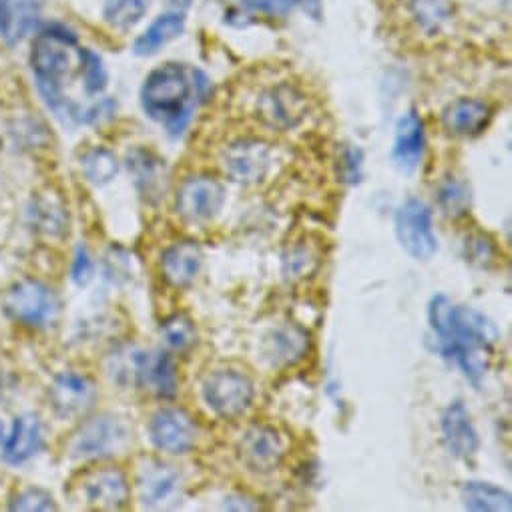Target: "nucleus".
I'll return each instance as SVG.
<instances>
[{
  "label": "nucleus",
  "mask_w": 512,
  "mask_h": 512,
  "mask_svg": "<svg viewBox=\"0 0 512 512\" xmlns=\"http://www.w3.org/2000/svg\"><path fill=\"white\" fill-rule=\"evenodd\" d=\"M278 163V149L255 137H241L229 143L221 155L223 171L243 185H258L268 179Z\"/></svg>",
  "instance_id": "20e7f679"
},
{
  "label": "nucleus",
  "mask_w": 512,
  "mask_h": 512,
  "mask_svg": "<svg viewBox=\"0 0 512 512\" xmlns=\"http://www.w3.org/2000/svg\"><path fill=\"white\" fill-rule=\"evenodd\" d=\"M161 336L177 352H185L197 344V328L193 320L187 318L185 314H173L167 320H163Z\"/></svg>",
  "instance_id": "c756f323"
},
{
  "label": "nucleus",
  "mask_w": 512,
  "mask_h": 512,
  "mask_svg": "<svg viewBox=\"0 0 512 512\" xmlns=\"http://www.w3.org/2000/svg\"><path fill=\"white\" fill-rule=\"evenodd\" d=\"M396 237L402 249L418 262H428L438 251V239L432 229V209L426 201L406 199L394 219Z\"/></svg>",
  "instance_id": "0eeeda50"
},
{
  "label": "nucleus",
  "mask_w": 512,
  "mask_h": 512,
  "mask_svg": "<svg viewBox=\"0 0 512 512\" xmlns=\"http://www.w3.org/2000/svg\"><path fill=\"white\" fill-rule=\"evenodd\" d=\"M5 312L25 326L43 328L57 318L59 300L49 286L37 280H25L7 292Z\"/></svg>",
  "instance_id": "6e6552de"
},
{
  "label": "nucleus",
  "mask_w": 512,
  "mask_h": 512,
  "mask_svg": "<svg viewBox=\"0 0 512 512\" xmlns=\"http://www.w3.org/2000/svg\"><path fill=\"white\" fill-rule=\"evenodd\" d=\"M243 5L264 15H286L296 0H243Z\"/></svg>",
  "instance_id": "c9c22d12"
},
{
  "label": "nucleus",
  "mask_w": 512,
  "mask_h": 512,
  "mask_svg": "<svg viewBox=\"0 0 512 512\" xmlns=\"http://www.w3.org/2000/svg\"><path fill=\"white\" fill-rule=\"evenodd\" d=\"M308 346H310V340L304 330L296 326H286V328L274 330L266 338L264 352L274 366H292L306 356Z\"/></svg>",
  "instance_id": "4be33fe9"
},
{
  "label": "nucleus",
  "mask_w": 512,
  "mask_h": 512,
  "mask_svg": "<svg viewBox=\"0 0 512 512\" xmlns=\"http://www.w3.org/2000/svg\"><path fill=\"white\" fill-rule=\"evenodd\" d=\"M438 205L452 219H460L468 215L472 207L470 185L456 177L444 179L438 187Z\"/></svg>",
  "instance_id": "bb28decb"
},
{
  "label": "nucleus",
  "mask_w": 512,
  "mask_h": 512,
  "mask_svg": "<svg viewBox=\"0 0 512 512\" xmlns=\"http://www.w3.org/2000/svg\"><path fill=\"white\" fill-rule=\"evenodd\" d=\"M442 438L448 452L460 460H470L480 448V436L462 400L452 402L440 418Z\"/></svg>",
  "instance_id": "4468645a"
},
{
  "label": "nucleus",
  "mask_w": 512,
  "mask_h": 512,
  "mask_svg": "<svg viewBox=\"0 0 512 512\" xmlns=\"http://www.w3.org/2000/svg\"><path fill=\"white\" fill-rule=\"evenodd\" d=\"M185 31V19L181 13H167L161 15L133 45L135 55L149 57L155 55L159 49L181 37Z\"/></svg>",
  "instance_id": "393cba45"
},
{
  "label": "nucleus",
  "mask_w": 512,
  "mask_h": 512,
  "mask_svg": "<svg viewBox=\"0 0 512 512\" xmlns=\"http://www.w3.org/2000/svg\"><path fill=\"white\" fill-rule=\"evenodd\" d=\"M239 456L249 470L268 474L280 468L286 456V444L274 426L255 424L243 434L239 442Z\"/></svg>",
  "instance_id": "f8f14e48"
},
{
  "label": "nucleus",
  "mask_w": 512,
  "mask_h": 512,
  "mask_svg": "<svg viewBox=\"0 0 512 512\" xmlns=\"http://www.w3.org/2000/svg\"><path fill=\"white\" fill-rule=\"evenodd\" d=\"M129 169L135 175L137 187L141 189V193L145 197H161V193L165 191V165L161 159H157L153 153L149 151H133L129 155Z\"/></svg>",
  "instance_id": "a878e982"
},
{
  "label": "nucleus",
  "mask_w": 512,
  "mask_h": 512,
  "mask_svg": "<svg viewBox=\"0 0 512 512\" xmlns=\"http://www.w3.org/2000/svg\"><path fill=\"white\" fill-rule=\"evenodd\" d=\"M153 446L165 454H189L199 440L195 420L181 408H163L149 422Z\"/></svg>",
  "instance_id": "9b49d317"
},
{
  "label": "nucleus",
  "mask_w": 512,
  "mask_h": 512,
  "mask_svg": "<svg viewBox=\"0 0 512 512\" xmlns=\"http://www.w3.org/2000/svg\"><path fill=\"white\" fill-rule=\"evenodd\" d=\"M201 392L205 404L223 420H235L243 416L255 398V386L251 378L231 368L211 372L203 380Z\"/></svg>",
  "instance_id": "423d86ee"
},
{
  "label": "nucleus",
  "mask_w": 512,
  "mask_h": 512,
  "mask_svg": "<svg viewBox=\"0 0 512 512\" xmlns=\"http://www.w3.org/2000/svg\"><path fill=\"white\" fill-rule=\"evenodd\" d=\"M490 107L476 99H458L442 113V125L450 135L474 137L490 123Z\"/></svg>",
  "instance_id": "aec40b11"
},
{
  "label": "nucleus",
  "mask_w": 512,
  "mask_h": 512,
  "mask_svg": "<svg viewBox=\"0 0 512 512\" xmlns=\"http://www.w3.org/2000/svg\"><path fill=\"white\" fill-rule=\"evenodd\" d=\"M181 474L175 466L149 460L139 474L141 502L147 508H165L179 496Z\"/></svg>",
  "instance_id": "2eb2a0df"
},
{
  "label": "nucleus",
  "mask_w": 512,
  "mask_h": 512,
  "mask_svg": "<svg viewBox=\"0 0 512 512\" xmlns=\"http://www.w3.org/2000/svg\"><path fill=\"white\" fill-rule=\"evenodd\" d=\"M223 508L225 510H258L260 506L251 502L247 496H241V494H235V496H229L225 498L223 502Z\"/></svg>",
  "instance_id": "4c0bfd02"
},
{
  "label": "nucleus",
  "mask_w": 512,
  "mask_h": 512,
  "mask_svg": "<svg viewBox=\"0 0 512 512\" xmlns=\"http://www.w3.org/2000/svg\"><path fill=\"white\" fill-rule=\"evenodd\" d=\"M43 448V426L37 416L23 414L15 420L11 436L3 444L5 460L23 464Z\"/></svg>",
  "instance_id": "412c9836"
},
{
  "label": "nucleus",
  "mask_w": 512,
  "mask_h": 512,
  "mask_svg": "<svg viewBox=\"0 0 512 512\" xmlns=\"http://www.w3.org/2000/svg\"><path fill=\"white\" fill-rule=\"evenodd\" d=\"M81 79H83V91L89 97L103 93L107 87V71L103 67V61L99 55H95L89 49L81 51Z\"/></svg>",
  "instance_id": "7c9ffc66"
},
{
  "label": "nucleus",
  "mask_w": 512,
  "mask_h": 512,
  "mask_svg": "<svg viewBox=\"0 0 512 512\" xmlns=\"http://www.w3.org/2000/svg\"><path fill=\"white\" fill-rule=\"evenodd\" d=\"M462 502L466 510L474 512H510L512 496L508 490L492 484L470 480L462 486Z\"/></svg>",
  "instance_id": "b1692460"
},
{
  "label": "nucleus",
  "mask_w": 512,
  "mask_h": 512,
  "mask_svg": "<svg viewBox=\"0 0 512 512\" xmlns=\"http://www.w3.org/2000/svg\"><path fill=\"white\" fill-rule=\"evenodd\" d=\"M149 9V0H105V21L115 29H131Z\"/></svg>",
  "instance_id": "c85d7f7f"
},
{
  "label": "nucleus",
  "mask_w": 512,
  "mask_h": 512,
  "mask_svg": "<svg viewBox=\"0 0 512 512\" xmlns=\"http://www.w3.org/2000/svg\"><path fill=\"white\" fill-rule=\"evenodd\" d=\"M171 3L175 5V7H181V9H187L193 0H171Z\"/></svg>",
  "instance_id": "ea45409f"
},
{
  "label": "nucleus",
  "mask_w": 512,
  "mask_h": 512,
  "mask_svg": "<svg viewBox=\"0 0 512 512\" xmlns=\"http://www.w3.org/2000/svg\"><path fill=\"white\" fill-rule=\"evenodd\" d=\"M37 23L35 0H0V37L21 41Z\"/></svg>",
  "instance_id": "5701e85b"
},
{
  "label": "nucleus",
  "mask_w": 512,
  "mask_h": 512,
  "mask_svg": "<svg viewBox=\"0 0 512 512\" xmlns=\"http://www.w3.org/2000/svg\"><path fill=\"white\" fill-rule=\"evenodd\" d=\"M81 51L75 35L63 27H47L33 43L31 65L45 103L59 115L77 121V109L65 95V85L81 75Z\"/></svg>",
  "instance_id": "7ed1b4c3"
},
{
  "label": "nucleus",
  "mask_w": 512,
  "mask_h": 512,
  "mask_svg": "<svg viewBox=\"0 0 512 512\" xmlns=\"http://www.w3.org/2000/svg\"><path fill=\"white\" fill-rule=\"evenodd\" d=\"M13 510H55L57 504L53 502V496L47 494L45 490L41 488H29L25 492H21L13 504H11Z\"/></svg>",
  "instance_id": "72a5a7b5"
},
{
  "label": "nucleus",
  "mask_w": 512,
  "mask_h": 512,
  "mask_svg": "<svg viewBox=\"0 0 512 512\" xmlns=\"http://www.w3.org/2000/svg\"><path fill=\"white\" fill-rule=\"evenodd\" d=\"M428 324L440 356L454 362L478 388L500 342L494 322L474 308L458 306L448 296L436 294L428 304Z\"/></svg>",
  "instance_id": "f257e3e1"
},
{
  "label": "nucleus",
  "mask_w": 512,
  "mask_h": 512,
  "mask_svg": "<svg viewBox=\"0 0 512 512\" xmlns=\"http://www.w3.org/2000/svg\"><path fill=\"white\" fill-rule=\"evenodd\" d=\"M412 9L424 31H438L450 17L448 0H412Z\"/></svg>",
  "instance_id": "2f4dec72"
},
{
  "label": "nucleus",
  "mask_w": 512,
  "mask_h": 512,
  "mask_svg": "<svg viewBox=\"0 0 512 512\" xmlns=\"http://www.w3.org/2000/svg\"><path fill=\"white\" fill-rule=\"evenodd\" d=\"M91 274H93V264H91L89 253L85 245H79L75 253V264H73V280L79 286H85L91 280Z\"/></svg>",
  "instance_id": "e433bc0d"
},
{
  "label": "nucleus",
  "mask_w": 512,
  "mask_h": 512,
  "mask_svg": "<svg viewBox=\"0 0 512 512\" xmlns=\"http://www.w3.org/2000/svg\"><path fill=\"white\" fill-rule=\"evenodd\" d=\"M362 161H364V155H362L360 149L346 147L340 155V177L350 185L360 183V179H362Z\"/></svg>",
  "instance_id": "f704fd0d"
},
{
  "label": "nucleus",
  "mask_w": 512,
  "mask_h": 512,
  "mask_svg": "<svg viewBox=\"0 0 512 512\" xmlns=\"http://www.w3.org/2000/svg\"><path fill=\"white\" fill-rule=\"evenodd\" d=\"M5 444V428H3V424H0V446Z\"/></svg>",
  "instance_id": "a19ab883"
},
{
  "label": "nucleus",
  "mask_w": 512,
  "mask_h": 512,
  "mask_svg": "<svg viewBox=\"0 0 512 512\" xmlns=\"http://www.w3.org/2000/svg\"><path fill=\"white\" fill-rule=\"evenodd\" d=\"M209 87V79L199 69L167 63L145 79L141 105L171 137H179L189 127L197 107L207 99Z\"/></svg>",
  "instance_id": "f03ea898"
},
{
  "label": "nucleus",
  "mask_w": 512,
  "mask_h": 512,
  "mask_svg": "<svg viewBox=\"0 0 512 512\" xmlns=\"http://www.w3.org/2000/svg\"><path fill=\"white\" fill-rule=\"evenodd\" d=\"M85 498L91 506L119 510L129 502V484L121 470L101 468L91 472L83 482Z\"/></svg>",
  "instance_id": "a211bd4d"
},
{
  "label": "nucleus",
  "mask_w": 512,
  "mask_h": 512,
  "mask_svg": "<svg viewBox=\"0 0 512 512\" xmlns=\"http://www.w3.org/2000/svg\"><path fill=\"white\" fill-rule=\"evenodd\" d=\"M129 428L113 416H99L81 426L75 434L71 450L77 458L95 460L119 454L129 444Z\"/></svg>",
  "instance_id": "9d476101"
},
{
  "label": "nucleus",
  "mask_w": 512,
  "mask_h": 512,
  "mask_svg": "<svg viewBox=\"0 0 512 512\" xmlns=\"http://www.w3.org/2000/svg\"><path fill=\"white\" fill-rule=\"evenodd\" d=\"M310 113V99L294 83L282 81L266 87L255 97V117L274 131L300 127Z\"/></svg>",
  "instance_id": "39448f33"
},
{
  "label": "nucleus",
  "mask_w": 512,
  "mask_h": 512,
  "mask_svg": "<svg viewBox=\"0 0 512 512\" xmlns=\"http://www.w3.org/2000/svg\"><path fill=\"white\" fill-rule=\"evenodd\" d=\"M133 376L151 394L171 400L177 396V368L165 352H137L133 356Z\"/></svg>",
  "instance_id": "ddd939ff"
},
{
  "label": "nucleus",
  "mask_w": 512,
  "mask_h": 512,
  "mask_svg": "<svg viewBox=\"0 0 512 512\" xmlns=\"http://www.w3.org/2000/svg\"><path fill=\"white\" fill-rule=\"evenodd\" d=\"M316 255L306 249V247H296L290 251V255H286L284 266H286V276L288 278H306L308 274H312L316 270Z\"/></svg>",
  "instance_id": "473e14b6"
},
{
  "label": "nucleus",
  "mask_w": 512,
  "mask_h": 512,
  "mask_svg": "<svg viewBox=\"0 0 512 512\" xmlns=\"http://www.w3.org/2000/svg\"><path fill=\"white\" fill-rule=\"evenodd\" d=\"M296 3H300L308 15H312L314 19H320L322 0H296Z\"/></svg>",
  "instance_id": "58836bf2"
},
{
  "label": "nucleus",
  "mask_w": 512,
  "mask_h": 512,
  "mask_svg": "<svg viewBox=\"0 0 512 512\" xmlns=\"http://www.w3.org/2000/svg\"><path fill=\"white\" fill-rule=\"evenodd\" d=\"M203 266V251L197 241L183 239L169 245L161 255V270L165 280L175 288H187L195 282Z\"/></svg>",
  "instance_id": "f3484780"
},
{
  "label": "nucleus",
  "mask_w": 512,
  "mask_h": 512,
  "mask_svg": "<svg viewBox=\"0 0 512 512\" xmlns=\"http://www.w3.org/2000/svg\"><path fill=\"white\" fill-rule=\"evenodd\" d=\"M394 163L402 173H414L424 157V123L416 111H408L396 127L392 149Z\"/></svg>",
  "instance_id": "6ab92c4d"
},
{
  "label": "nucleus",
  "mask_w": 512,
  "mask_h": 512,
  "mask_svg": "<svg viewBox=\"0 0 512 512\" xmlns=\"http://www.w3.org/2000/svg\"><path fill=\"white\" fill-rule=\"evenodd\" d=\"M225 205V187L207 175H195L179 185L175 209L187 223H209Z\"/></svg>",
  "instance_id": "1a4fd4ad"
},
{
  "label": "nucleus",
  "mask_w": 512,
  "mask_h": 512,
  "mask_svg": "<svg viewBox=\"0 0 512 512\" xmlns=\"http://www.w3.org/2000/svg\"><path fill=\"white\" fill-rule=\"evenodd\" d=\"M97 398L93 382L77 372H63L51 386V402L63 418L85 414Z\"/></svg>",
  "instance_id": "dca6fc26"
},
{
  "label": "nucleus",
  "mask_w": 512,
  "mask_h": 512,
  "mask_svg": "<svg viewBox=\"0 0 512 512\" xmlns=\"http://www.w3.org/2000/svg\"><path fill=\"white\" fill-rule=\"evenodd\" d=\"M81 169L93 185H105L119 173V163L111 151L95 147L83 155Z\"/></svg>",
  "instance_id": "cd10ccee"
}]
</instances>
